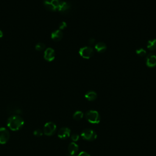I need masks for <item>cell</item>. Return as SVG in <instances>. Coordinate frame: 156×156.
<instances>
[{
  "mask_svg": "<svg viewBox=\"0 0 156 156\" xmlns=\"http://www.w3.org/2000/svg\"><path fill=\"white\" fill-rule=\"evenodd\" d=\"M84 117V113L81 111H76L75 113L73 114V118L75 120L79 121L81 120Z\"/></svg>",
  "mask_w": 156,
  "mask_h": 156,
  "instance_id": "cell-19",
  "label": "cell"
},
{
  "mask_svg": "<svg viewBox=\"0 0 156 156\" xmlns=\"http://www.w3.org/2000/svg\"><path fill=\"white\" fill-rule=\"evenodd\" d=\"M49 1L51 2V3L52 4V5L53 6V7H54L56 11L59 10V7L62 3V1L61 0H49Z\"/></svg>",
  "mask_w": 156,
  "mask_h": 156,
  "instance_id": "cell-18",
  "label": "cell"
},
{
  "mask_svg": "<svg viewBox=\"0 0 156 156\" xmlns=\"http://www.w3.org/2000/svg\"><path fill=\"white\" fill-rule=\"evenodd\" d=\"M71 140H72V141H73V142H76V141L79 140V135H78V134H73V135H71Z\"/></svg>",
  "mask_w": 156,
  "mask_h": 156,
  "instance_id": "cell-23",
  "label": "cell"
},
{
  "mask_svg": "<svg viewBox=\"0 0 156 156\" xmlns=\"http://www.w3.org/2000/svg\"><path fill=\"white\" fill-rule=\"evenodd\" d=\"M24 124V121L20 115H12L7 121V126L13 131H18L22 128Z\"/></svg>",
  "mask_w": 156,
  "mask_h": 156,
  "instance_id": "cell-1",
  "label": "cell"
},
{
  "mask_svg": "<svg viewBox=\"0 0 156 156\" xmlns=\"http://www.w3.org/2000/svg\"><path fill=\"white\" fill-rule=\"evenodd\" d=\"M10 138L8 130L4 127L0 128V144H6Z\"/></svg>",
  "mask_w": 156,
  "mask_h": 156,
  "instance_id": "cell-6",
  "label": "cell"
},
{
  "mask_svg": "<svg viewBox=\"0 0 156 156\" xmlns=\"http://www.w3.org/2000/svg\"><path fill=\"white\" fill-rule=\"evenodd\" d=\"M79 54L82 58L88 59L93 56L94 50L90 46H84L79 49Z\"/></svg>",
  "mask_w": 156,
  "mask_h": 156,
  "instance_id": "cell-4",
  "label": "cell"
},
{
  "mask_svg": "<svg viewBox=\"0 0 156 156\" xmlns=\"http://www.w3.org/2000/svg\"><path fill=\"white\" fill-rule=\"evenodd\" d=\"M7 111L9 114H10L12 115H19L22 113L21 108L20 107V106L16 104H10L7 107Z\"/></svg>",
  "mask_w": 156,
  "mask_h": 156,
  "instance_id": "cell-7",
  "label": "cell"
},
{
  "mask_svg": "<svg viewBox=\"0 0 156 156\" xmlns=\"http://www.w3.org/2000/svg\"><path fill=\"white\" fill-rule=\"evenodd\" d=\"M136 53L140 57H144L146 54V51L143 48H140L136 51Z\"/></svg>",
  "mask_w": 156,
  "mask_h": 156,
  "instance_id": "cell-20",
  "label": "cell"
},
{
  "mask_svg": "<svg viewBox=\"0 0 156 156\" xmlns=\"http://www.w3.org/2000/svg\"><path fill=\"white\" fill-rule=\"evenodd\" d=\"M71 8V4L67 2H65L62 1L58 11L62 12H67Z\"/></svg>",
  "mask_w": 156,
  "mask_h": 156,
  "instance_id": "cell-14",
  "label": "cell"
},
{
  "mask_svg": "<svg viewBox=\"0 0 156 156\" xmlns=\"http://www.w3.org/2000/svg\"><path fill=\"white\" fill-rule=\"evenodd\" d=\"M56 129L57 126L55 123L53 122H48L44 126L43 132L46 135L51 136L55 133Z\"/></svg>",
  "mask_w": 156,
  "mask_h": 156,
  "instance_id": "cell-5",
  "label": "cell"
},
{
  "mask_svg": "<svg viewBox=\"0 0 156 156\" xmlns=\"http://www.w3.org/2000/svg\"><path fill=\"white\" fill-rule=\"evenodd\" d=\"M45 48V45L43 43H38L36 45H35V49L38 51H40L43 50Z\"/></svg>",
  "mask_w": 156,
  "mask_h": 156,
  "instance_id": "cell-21",
  "label": "cell"
},
{
  "mask_svg": "<svg viewBox=\"0 0 156 156\" xmlns=\"http://www.w3.org/2000/svg\"><path fill=\"white\" fill-rule=\"evenodd\" d=\"M79 150V146L75 142H71L68 145V156H76V154Z\"/></svg>",
  "mask_w": 156,
  "mask_h": 156,
  "instance_id": "cell-10",
  "label": "cell"
},
{
  "mask_svg": "<svg viewBox=\"0 0 156 156\" xmlns=\"http://www.w3.org/2000/svg\"><path fill=\"white\" fill-rule=\"evenodd\" d=\"M146 65L149 68H153L156 66V56L153 54H149L146 58Z\"/></svg>",
  "mask_w": 156,
  "mask_h": 156,
  "instance_id": "cell-11",
  "label": "cell"
},
{
  "mask_svg": "<svg viewBox=\"0 0 156 156\" xmlns=\"http://www.w3.org/2000/svg\"><path fill=\"white\" fill-rule=\"evenodd\" d=\"M147 48L151 51L156 49V39H152L148 42Z\"/></svg>",
  "mask_w": 156,
  "mask_h": 156,
  "instance_id": "cell-16",
  "label": "cell"
},
{
  "mask_svg": "<svg viewBox=\"0 0 156 156\" xmlns=\"http://www.w3.org/2000/svg\"><path fill=\"white\" fill-rule=\"evenodd\" d=\"M63 34L62 32L59 29L54 31L51 34V38L53 39L54 41H56V42L60 41L63 38Z\"/></svg>",
  "mask_w": 156,
  "mask_h": 156,
  "instance_id": "cell-12",
  "label": "cell"
},
{
  "mask_svg": "<svg viewBox=\"0 0 156 156\" xmlns=\"http://www.w3.org/2000/svg\"><path fill=\"white\" fill-rule=\"evenodd\" d=\"M3 36V33L1 30H0V38H2Z\"/></svg>",
  "mask_w": 156,
  "mask_h": 156,
  "instance_id": "cell-27",
  "label": "cell"
},
{
  "mask_svg": "<svg viewBox=\"0 0 156 156\" xmlns=\"http://www.w3.org/2000/svg\"><path fill=\"white\" fill-rule=\"evenodd\" d=\"M76 156H90V155L85 151H82L79 154L77 155Z\"/></svg>",
  "mask_w": 156,
  "mask_h": 156,
  "instance_id": "cell-25",
  "label": "cell"
},
{
  "mask_svg": "<svg viewBox=\"0 0 156 156\" xmlns=\"http://www.w3.org/2000/svg\"><path fill=\"white\" fill-rule=\"evenodd\" d=\"M95 49L98 52V53H101L105 52L107 49L106 45L103 42H99L96 43L95 45Z\"/></svg>",
  "mask_w": 156,
  "mask_h": 156,
  "instance_id": "cell-13",
  "label": "cell"
},
{
  "mask_svg": "<svg viewBox=\"0 0 156 156\" xmlns=\"http://www.w3.org/2000/svg\"><path fill=\"white\" fill-rule=\"evenodd\" d=\"M43 4H44V6H45V7L46 10L51 11V12L56 11L54 7H53V6L52 5L51 2L49 1V0H45Z\"/></svg>",
  "mask_w": 156,
  "mask_h": 156,
  "instance_id": "cell-17",
  "label": "cell"
},
{
  "mask_svg": "<svg viewBox=\"0 0 156 156\" xmlns=\"http://www.w3.org/2000/svg\"><path fill=\"white\" fill-rule=\"evenodd\" d=\"M85 98L89 101H93L97 98V94L93 91H90L85 95Z\"/></svg>",
  "mask_w": 156,
  "mask_h": 156,
  "instance_id": "cell-15",
  "label": "cell"
},
{
  "mask_svg": "<svg viewBox=\"0 0 156 156\" xmlns=\"http://www.w3.org/2000/svg\"><path fill=\"white\" fill-rule=\"evenodd\" d=\"M34 135L37 137H40L43 135V132L40 129H37L34 131Z\"/></svg>",
  "mask_w": 156,
  "mask_h": 156,
  "instance_id": "cell-22",
  "label": "cell"
},
{
  "mask_svg": "<svg viewBox=\"0 0 156 156\" xmlns=\"http://www.w3.org/2000/svg\"><path fill=\"white\" fill-rule=\"evenodd\" d=\"M44 58L48 62H52L55 59V52L53 49L51 48H47L44 53Z\"/></svg>",
  "mask_w": 156,
  "mask_h": 156,
  "instance_id": "cell-9",
  "label": "cell"
},
{
  "mask_svg": "<svg viewBox=\"0 0 156 156\" xmlns=\"http://www.w3.org/2000/svg\"><path fill=\"white\" fill-rule=\"evenodd\" d=\"M71 130L68 127H62L58 132V137L60 139L65 140L68 138L70 136Z\"/></svg>",
  "mask_w": 156,
  "mask_h": 156,
  "instance_id": "cell-8",
  "label": "cell"
},
{
  "mask_svg": "<svg viewBox=\"0 0 156 156\" xmlns=\"http://www.w3.org/2000/svg\"><path fill=\"white\" fill-rule=\"evenodd\" d=\"M95 40L94 38H90L89 40H88V43H89V45H93V44L95 43Z\"/></svg>",
  "mask_w": 156,
  "mask_h": 156,
  "instance_id": "cell-26",
  "label": "cell"
},
{
  "mask_svg": "<svg viewBox=\"0 0 156 156\" xmlns=\"http://www.w3.org/2000/svg\"><path fill=\"white\" fill-rule=\"evenodd\" d=\"M85 118L90 123L96 124L100 122V115L96 110H89L85 114Z\"/></svg>",
  "mask_w": 156,
  "mask_h": 156,
  "instance_id": "cell-2",
  "label": "cell"
},
{
  "mask_svg": "<svg viewBox=\"0 0 156 156\" xmlns=\"http://www.w3.org/2000/svg\"><path fill=\"white\" fill-rule=\"evenodd\" d=\"M67 26V23L65 22V21H62L59 24V30H62V29H65Z\"/></svg>",
  "mask_w": 156,
  "mask_h": 156,
  "instance_id": "cell-24",
  "label": "cell"
},
{
  "mask_svg": "<svg viewBox=\"0 0 156 156\" xmlns=\"http://www.w3.org/2000/svg\"><path fill=\"white\" fill-rule=\"evenodd\" d=\"M81 137L87 141H93L97 138L96 133L92 129H85L81 134Z\"/></svg>",
  "mask_w": 156,
  "mask_h": 156,
  "instance_id": "cell-3",
  "label": "cell"
}]
</instances>
